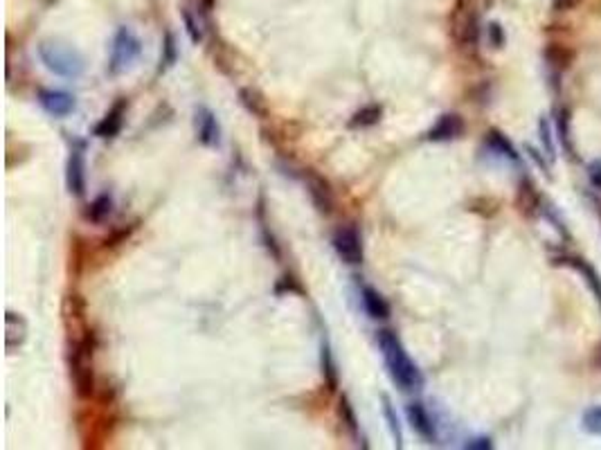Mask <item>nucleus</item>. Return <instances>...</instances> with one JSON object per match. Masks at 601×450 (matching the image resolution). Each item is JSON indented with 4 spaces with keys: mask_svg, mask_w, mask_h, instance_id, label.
<instances>
[{
    "mask_svg": "<svg viewBox=\"0 0 601 450\" xmlns=\"http://www.w3.org/2000/svg\"><path fill=\"white\" fill-rule=\"evenodd\" d=\"M538 131H540V142H543V147H545V151H547V156L554 160V156H556V149H554V142H552V133H550V124H547V120H540V124H538Z\"/></svg>",
    "mask_w": 601,
    "mask_h": 450,
    "instance_id": "29",
    "label": "nucleus"
},
{
    "mask_svg": "<svg viewBox=\"0 0 601 450\" xmlns=\"http://www.w3.org/2000/svg\"><path fill=\"white\" fill-rule=\"evenodd\" d=\"M304 185H307L309 196H311L318 212L329 216L333 212V207H336V194H333L329 180L322 178L320 174H316L313 169H307L304 171Z\"/></svg>",
    "mask_w": 601,
    "mask_h": 450,
    "instance_id": "6",
    "label": "nucleus"
},
{
    "mask_svg": "<svg viewBox=\"0 0 601 450\" xmlns=\"http://www.w3.org/2000/svg\"><path fill=\"white\" fill-rule=\"evenodd\" d=\"M406 415H408L410 424H412V428L417 430V433L422 435L426 442L433 444L437 439V433H435V424H433L431 415H428V410L422 403H410L406 408Z\"/></svg>",
    "mask_w": 601,
    "mask_h": 450,
    "instance_id": "14",
    "label": "nucleus"
},
{
    "mask_svg": "<svg viewBox=\"0 0 601 450\" xmlns=\"http://www.w3.org/2000/svg\"><path fill=\"white\" fill-rule=\"evenodd\" d=\"M581 5V0H552V9L554 12H572Z\"/></svg>",
    "mask_w": 601,
    "mask_h": 450,
    "instance_id": "31",
    "label": "nucleus"
},
{
    "mask_svg": "<svg viewBox=\"0 0 601 450\" xmlns=\"http://www.w3.org/2000/svg\"><path fill=\"white\" fill-rule=\"evenodd\" d=\"M127 109H129L127 99H120V102L113 104V109H111L106 115H104V118L97 122V127H95V136H97V138H104V140L115 138L118 133L122 131V127H124V118H127Z\"/></svg>",
    "mask_w": 601,
    "mask_h": 450,
    "instance_id": "9",
    "label": "nucleus"
},
{
    "mask_svg": "<svg viewBox=\"0 0 601 450\" xmlns=\"http://www.w3.org/2000/svg\"><path fill=\"white\" fill-rule=\"evenodd\" d=\"M380 115H383V109H380L378 104H367V106H362L360 111H356L354 115H351L349 127H351V129L374 127V124L380 122Z\"/></svg>",
    "mask_w": 601,
    "mask_h": 450,
    "instance_id": "20",
    "label": "nucleus"
},
{
    "mask_svg": "<svg viewBox=\"0 0 601 450\" xmlns=\"http://www.w3.org/2000/svg\"><path fill=\"white\" fill-rule=\"evenodd\" d=\"M111 209H113V198H111L109 194H99V196L88 205L86 218H90L93 223H102L104 218L111 214Z\"/></svg>",
    "mask_w": 601,
    "mask_h": 450,
    "instance_id": "21",
    "label": "nucleus"
},
{
    "mask_svg": "<svg viewBox=\"0 0 601 450\" xmlns=\"http://www.w3.org/2000/svg\"><path fill=\"white\" fill-rule=\"evenodd\" d=\"M360 300H362V306H365V311L369 313V318H374V320H387L390 318V304L385 302V298L376 289H371V286H362Z\"/></svg>",
    "mask_w": 601,
    "mask_h": 450,
    "instance_id": "15",
    "label": "nucleus"
},
{
    "mask_svg": "<svg viewBox=\"0 0 601 450\" xmlns=\"http://www.w3.org/2000/svg\"><path fill=\"white\" fill-rule=\"evenodd\" d=\"M65 180H68L70 194L83 196V191H86V160H83V149H81V147L70 151L68 171H65Z\"/></svg>",
    "mask_w": 601,
    "mask_h": 450,
    "instance_id": "11",
    "label": "nucleus"
},
{
    "mask_svg": "<svg viewBox=\"0 0 601 450\" xmlns=\"http://www.w3.org/2000/svg\"><path fill=\"white\" fill-rule=\"evenodd\" d=\"M338 417H340L342 426H345L347 433H349L351 437H358V419H356V412H354V408H351L347 396L340 399V403H338Z\"/></svg>",
    "mask_w": 601,
    "mask_h": 450,
    "instance_id": "23",
    "label": "nucleus"
},
{
    "mask_svg": "<svg viewBox=\"0 0 601 450\" xmlns=\"http://www.w3.org/2000/svg\"><path fill=\"white\" fill-rule=\"evenodd\" d=\"M383 415H385V419H387V428H390V433H392V437H394L396 448H401V446H403V433H401L399 417H396L394 408H392V403H390L387 396H383Z\"/></svg>",
    "mask_w": 601,
    "mask_h": 450,
    "instance_id": "27",
    "label": "nucleus"
},
{
    "mask_svg": "<svg viewBox=\"0 0 601 450\" xmlns=\"http://www.w3.org/2000/svg\"><path fill=\"white\" fill-rule=\"evenodd\" d=\"M142 52V43L136 36V32L129 30V27H120L113 36V45H111V59H109V74L118 77L122 72H127L133 63L138 61V56Z\"/></svg>",
    "mask_w": 601,
    "mask_h": 450,
    "instance_id": "4",
    "label": "nucleus"
},
{
    "mask_svg": "<svg viewBox=\"0 0 601 450\" xmlns=\"http://www.w3.org/2000/svg\"><path fill=\"white\" fill-rule=\"evenodd\" d=\"M584 428L590 435H601V405L588 408L584 412Z\"/></svg>",
    "mask_w": 601,
    "mask_h": 450,
    "instance_id": "28",
    "label": "nucleus"
},
{
    "mask_svg": "<svg viewBox=\"0 0 601 450\" xmlns=\"http://www.w3.org/2000/svg\"><path fill=\"white\" fill-rule=\"evenodd\" d=\"M239 102L243 104V109L248 113H253L255 118H259V120H266L271 115L269 102H266L264 95L257 88H253V86H246V88L239 90Z\"/></svg>",
    "mask_w": 601,
    "mask_h": 450,
    "instance_id": "16",
    "label": "nucleus"
},
{
    "mask_svg": "<svg viewBox=\"0 0 601 450\" xmlns=\"http://www.w3.org/2000/svg\"><path fill=\"white\" fill-rule=\"evenodd\" d=\"M39 56L45 63V68L54 74L74 79V77H79L83 72V56L74 50L72 45L45 41L39 45Z\"/></svg>",
    "mask_w": 601,
    "mask_h": 450,
    "instance_id": "3",
    "label": "nucleus"
},
{
    "mask_svg": "<svg viewBox=\"0 0 601 450\" xmlns=\"http://www.w3.org/2000/svg\"><path fill=\"white\" fill-rule=\"evenodd\" d=\"M486 145H489L491 149H495L500 153V156L509 158V160H518V153L516 149H513V145L502 136L500 131H489L486 133Z\"/></svg>",
    "mask_w": 601,
    "mask_h": 450,
    "instance_id": "22",
    "label": "nucleus"
},
{
    "mask_svg": "<svg viewBox=\"0 0 601 450\" xmlns=\"http://www.w3.org/2000/svg\"><path fill=\"white\" fill-rule=\"evenodd\" d=\"M39 104L41 106L54 115V118H65L74 111V97L70 93H63V90H39Z\"/></svg>",
    "mask_w": 601,
    "mask_h": 450,
    "instance_id": "10",
    "label": "nucleus"
},
{
    "mask_svg": "<svg viewBox=\"0 0 601 450\" xmlns=\"http://www.w3.org/2000/svg\"><path fill=\"white\" fill-rule=\"evenodd\" d=\"M543 54H545V61L556 70H568L577 59V52L572 50L570 45H563V43H550Z\"/></svg>",
    "mask_w": 601,
    "mask_h": 450,
    "instance_id": "17",
    "label": "nucleus"
},
{
    "mask_svg": "<svg viewBox=\"0 0 601 450\" xmlns=\"http://www.w3.org/2000/svg\"><path fill=\"white\" fill-rule=\"evenodd\" d=\"M378 349L383 353V360L390 369V376H392L401 389L412 392V389H422L424 387V374L419 371V367L412 362V358L408 356V351L403 349V344L396 338L394 331L390 329H380L378 331Z\"/></svg>",
    "mask_w": 601,
    "mask_h": 450,
    "instance_id": "1",
    "label": "nucleus"
},
{
    "mask_svg": "<svg viewBox=\"0 0 601 450\" xmlns=\"http://www.w3.org/2000/svg\"><path fill=\"white\" fill-rule=\"evenodd\" d=\"M27 338V322L21 313L7 311L5 315V349L7 353H14Z\"/></svg>",
    "mask_w": 601,
    "mask_h": 450,
    "instance_id": "13",
    "label": "nucleus"
},
{
    "mask_svg": "<svg viewBox=\"0 0 601 450\" xmlns=\"http://www.w3.org/2000/svg\"><path fill=\"white\" fill-rule=\"evenodd\" d=\"M570 111L568 109H561L559 111V120H556V127H559V140L563 142V149H566L570 156L575 153V145H572V136H570Z\"/></svg>",
    "mask_w": 601,
    "mask_h": 450,
    "instance_id": "26",
    "label": "nucleus"
},
{
    "mask_svg": "<svg viewBox=\"0 0 601 450\" xmlns=\"http://www.w3.org/2000/svg\"><path fill=\"white\" fill-rule=\"evenodd\" d=\"M70 376L74 383V392L81 399H90L95 394V371H93V340L83 336L72 344L70 351Z\"/></svg>",
    "mask_w": 601,
    "mask_h": 450,
    "instance_id": "2",
    "label": "nucleus"
},
{
    "mask_svg": "<svg viewBox=\"0 0 601 450\" xmlns=\"http://www.w3.org/2000/svg\"><path fill=\"white\" fill-rule=\"evenodd\" d=\"M466 448H471V450H489V448H493V444H491V439H473V442H469L466 444Z\"/></svg>",
    "mask_w": 601,
    "mask_h": 450,
    "instance_id": "33",
    "label": "nucleus"
},
{
    "mask_svg": "<svg viewBox=\"0 0 601 450\" xmlns=\"http://www.w3.org/2000/svg\"><path fill=\"white\" fill-rule=\"evenodd\" d=\"M597 362H599V365H601V344H599V347H597Z\"/></svg>",
    "mask_w": 601,
    "mask_h": 450,
    "instance_id": "35",
    "label": "nucleus"
},
{
    "mask_svg": "<svg viewBox=\"0 0 601 450\" xmlns=\"http://www.w3.org/2000/svg\"><path fill=\"white\" fill-rule=\"evenodd\" d=\"M464 133V120L457 113H446L440 118V122L428 131V140L433 142H448L460 138Z\"/></svg>",
    "mask_w": 601,
    "mask_h": 450,
    "instance_id": "12",
    "label": "nucleus"
},
{
    "mask_svg": "<svg viewBox=\"0 0 601 450\" xmlns=\"http://www.w3.org/2000/svg\"><path fill=\"white\" fill-rule=\"evenodd\" d=\"M453 36L464 47H475L480 41V18L473 0H457L453 12Z\"/></svg>",
    "mask_w": 601,
    "mask_h": 450,
    "instance_id": "5",
    "label": "nucleus"
},
{
    "mask_svg": "<svg viewBox=\"0 0 601 450\" xmlns=\"http://www.w3.org/2000/svg\"><path fill=\"white\" fill-rule=\"evenodd\" d=\"M194 127H196V138L200 145L205 147H216L221 142V127H218L216 115L207 106H198L194 113Z\"/></svg>",
    "mask_w": 601,
    "mask_h": 450,
    "instance_id": "8",
    "label": "nucleus"
},
{
    "mask_svg": "<svg viewBox=\"0 0 601 450\" xmlns=\"http://www.w3.org/2000/svg\"><path fill=\"white\" fill-rule=\"evenodd\" d=\"M568 264H570V266H575L579 273H584L588 286H590V289H593V293L597 295V300L601 302V280H599V275L595 273V268H593V266H588L584 259H570Z\"/></svg>",
    "mask_w": 601,
    "mask_h": 450,
    "instance_id": "25",
    "label": "nucleus"
},
{
    "mask_svg": "<svg viewBox=\"0 0 601 450\" xmlns=\"http://www.w3.org/2000/svg\"><path fill=\"white\" fill-rule=\"evenodd\" d=\"M333 248H336L338 257L345 264H349V266L362 264V257H365V252H362L360 234L356 232V227H351V225L338 227L336 234H333Z\"/></svg>",
    "mask_w": 601,
    "mask_h": 450,
    "instance_id": "7",
    "label": "nucleus"
},
{
    "mask_svg": "<svg viewBox=\"0 0 601 450\" xmlns=\"http://www.w3.org/2000/svg\"><path fill=\"white\" fill-rule=\"evenodd\" d=\"M516 205L522 214H536V209L540 207V196L538 191L534 189V185L529 183V180H522L520 183V189H518V198H516Z\"/></svg>",
    "mask_w": 601,
    "mask_h": 450,
    "instance_id": "19",
    "label": "nucleus"
},
{
    "mask_svg": "<svg viewBox=\"0 0 601 450\" xmlns=\"http://www.w3.org/2000/svg\"><path fill=\"white\" fill-rule=\"evenodd\" d=\"M527 151H529V156H531L534 160L538 162V167H540L543 171H547V167H545V160H543V158L538 156V151H536V149H531V147H527Z\"/></svg>",
    "mask_w": 601,
    "mask_h": 450,
    "instance_id": "34",
    "label": "nucleus"
},
{
    "mask_svg": "<svg viewBox=\"0 0 601 450\" xmlns=\"http://www.w3.org/2000/svg\"><path fill=\"white\" fill-rule=\"evenodd\" d=\"M588 176H590V183L597 189H601V162H593V165L588 167Z\"/></svg>",
    "mask_w": 601,
    "mask_h": 450,
    "instance_id": "32",
    "label": "nucleus"
},
{
    "mask_svg": "<svg viewBox=\"0 0 601 450\" xmlns=\"http://www.w3.org/2000/svg\"><path fill=\"white\" fill-rule=\"evenodd\" d=\"M320 362H322V376H324V383H327V387L336 389L338 369H336V360H333V351L327 338H322V344H320Z\"/></svg>",
    "mask_w": 601,
    "mask_h": 450,
    "instance_id": "18",
    "label": "nucleus"
},
{
    "mask_svg": "<svg viewBox=\"0 0 601 450\" xmlns=\"http://www.w3.org/2000/svg\"><path fill=\"white\" fill-rule=\"evenodd\" d=\"M489 41H491L493 47H502L504 45V32H502V27L498 23L489 25Z\"/></svg>",
    "mask_w": 601,
    "mask_h": 450,
    "instance_id": "30",
    "label": "nucleus"
},
{
    "mask_svg": "<svg viewBox=\"0 0 601 450\" xmlns=\"http://www.w3.org/2000/svg\"><path fill=\"white\" fill-rule=\"evenodd\" d=\"M176 61H178L176 38H174V34H171V32H167L165 38H162V56H160V68H158V72L169 70Z\"/></svg>",
    "mask_w": 601,
    "mask_h": 450,
    "instance_id": "24",
    "label": "nucleus"
}]
</instances>
